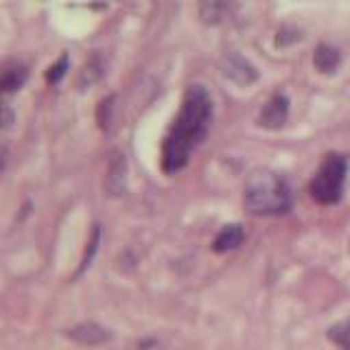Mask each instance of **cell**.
<instances>
[{"label": "cell", "instance_id": "cell-6", "mask_svg": "<svg viewBox=\"0 0 350 350\" xmlns=\"http://www.w3.org/2000/svg\"><path fill=\"white\" fill-rule=\"evenodd\" d=\"M68 337L75 339L77 344H83V346H98V344H105L109 339V333L105 331L103 326L92 324V322H85L79 324L68 331Z\"/></svg>", "mask_w": 350, "mask_h": 350}, {"label": "cell", "instance_id": "cell-10", "mask_svg": "<svg viewBox=\"0 0 350 350\" xmlns=\"http://www.w3.org/2000/svg\"><path fill=\"white\" fill-rule=\"evenodd\" d=\"M200 11H202V20H206V22H217L219 18H221L224 7L219 5V3H204L200 7Z\"/></svg>", "mask_w": 350, "mask_h": 350}, {"label": "cell", "instance_id": "cell-8", "mask_svg": "<svg viewBox=\"0 0 350 350\" xmlns=\"http://www.w3.org/2000/svg\"><path fill=\"white\" fill-rule=\"evenodd\" d=\"M313 64L320 72H333L339 66V51L328 46V44H320V46L315 49Z\"/></svg>", "mask_w": 350, "mask_h": 350}, {"label": "cell", "instance_id": "cell-7", "mask_svg": "<svg viewBox=\"0 0 350 350\" xmlns=\"http://www.w3.org/2000/svg\"><path fill=\"white\" fill-rule=\"evenodd\" d=\"M125 158L120 153H114L112 160H109V169H107V178L105 186L112 195H120L125 191Z\"/></svg>", "mask_w": 350, "mask_h": 350}, {"label": "cell", "instance_id": "cell-11", "mask_svg": "<svg viewBox=\"0 0 350 350\" xmlns=\"http://www.w3.org/2000/svg\"><path fill=\"white\" fill-rule=\"evenodd\" d=\"M66 64H68V59H66V57H62L57 64H55L53 66V68H51V72H49V81H57L59 79V77L64 75V70H66Z\"/></svg>", "mask_w": 350, "mask_h": 350}, {"label": "cell", "instance_id": "cell-1", "mask_svg": "<svg viewBox=\"0 0 350 350\" xmlns=\"http://www.w3.org/2000/svg\"><path fill=\"white\" fill-rule=\"evenodd\" d=\"M213 116V101L204 85H189L178 118L162 147V169L167 173L180 171L189 162L193 149L200 145Z\"/></svg>", "mask_w": 350, "mask_h": 350}, {"label": "cell", "instance_id": "cell-3", "mask_svg": "<svg viewBox=\"0 0 350 350\" xmlns=\"http://www.w3.org/2000/svg\"><path fill=\"white\" fill-rule=\"evenodd\" d=\"M346 171H348L346 158L339 156V153H328L309 186L313 200L324 206L337 204L339 197H342V191H344Z\"/></svg>", "mask_w": 350, "mask_h": 350}, {"label": "cell", "instance_id": "cell-9", "mask_svg": "<svg viewBox=\"0 0 350 350\" xmlns=\"http://www.w3.org/2000/svg\"><path fill=\"white\" fill-rule=\"evenodd\" d=\"M243 241V228L241 226H228L221 230V234L215 239V252H228L241 245Z\"/></svg>", "mask_w": 350, "mask_h": 350}, {"label": "cell", "instance_id": "cell-4", "mask_svg": "<svg viewBox=\"0 0 350 350\" xmlns=\"http://www.w3.org/2000/svg\"><path fill=\"white\" fill-rule=\"evenodd\" d=\"M221 66H224V72L232 79L234 83H239V85H247V83H252L256 79V68L252 66L243 55H239V53H230V55H226L224 57V62H221Z\"/></svg>", "mask_w": 350, "mask_h": 350}, {"label": "cell", "instance_id": "cell-2", "mask_svg": "<svg viewBox=\"0 0 350 350\" xmlns=\"http://www.w3.org/2000/svg\"><path fill=\"white\" fill-rule=\"evenodd\" d=\"M245 208L252 215H282L291 208V191L278 173L258 169L245 182Z\"/></svg>", "mask_w": 350, "mask_h": 350}, {"label": "cell", "instance_id": "cell-5", "mask_svg": "<svg viewBox=\"0 0 350 350\" xmlns=\"http://www.w3.org/2000/svg\"><path fill=\"white\" fill-rule=\"evenodd\" d=\"M287 114H289V101H287V96L276 94V96H271L269 101L265 103V107H262L258 123L262 127H267V129H278V127L284 125V120H287Z\"/></svg>", "mask_w": 350, "mask_h": 350}, {"label": "cell", "instance_id": "cell-12", "mask_svg": "<svg viewBox=\"0 0 350 350\" xmlns=\"http://www.w3.org/2000/svg\"><path fill=\"white\" fill-rule=\"evenodd\" d=\"M3 164H5V160H3V153H0V169H3Z\"/></svg>", "mask_w": 350, "mask_h": 350}]
</instances>
